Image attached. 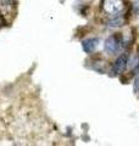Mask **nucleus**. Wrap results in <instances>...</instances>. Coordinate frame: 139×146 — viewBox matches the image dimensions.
Instances as JSON below:
<instances>
[{
	"instance_id": "nucleus-3",
	"label": "nucleus",
	"mask_w": 139,
	"mask_h": 146,
	"mask_svg": "<svg viewBox=\"0 0 139 146\" xmlns=\"http://www.w3.org/2000/svg\"><path fill=\"white\" fill-rule=\"evenodd\" d=\"M128 58H129L128 54H122L121 56L115 61L112 68H111V73H112V76L118 74L120 72L126 70V67L128 66Z\"/></svg>"
},
{
	"instance_id": "nucleus-2",
	"label": "nucleus",
	"mask_w": 139,
	"mask_h": 146,
	"mask_svg": "<svg viewBox=\"0 0 139 146\" xmlns=\"http://www.w3.org/2000/svg\"><path fill=\"white\" fill-rule=\"evenodd\" d=\"M121 45H122L121 36H120L118 34H115V35L109 36V38L105 40V43H104V50L109 55H114V54H117L120 51V49H121Z\"/></svg>"
},
{
	"instance_id": "nucleus-4",
	"label": "nucleus",
	"mask_w": 139,
	"mask_h": 146,
	"mask_svg": "<svg viewBox=\"0 0 139 146\" xmlns=\"http://www.w3.org/2000/svg\"><path fill=\"white\" fill-rule=\"evenodd\" d=\"M99 44V39L98 38H88L82 42V49L83 51L87 54H90L92 51H94Z\"/></svg>"
},
{
	"instance_id": "nucleus-5",
	"label": "nucleus",
	"mask_w": 139,
	"mask_h": 146,
	"mask_svg": "<svg viewBox=\"0 0 139 146\" xmlns=\"http://www.w3.org/2000/svg\"><path fill=\"white\" fill-rule=\"evenodd\" d=\"M108 23L110 27H120L123 25V18L120 15H115V16H112V18H110Z\"/></svg>"
},
{
	"instance_id": "nucleus-6",
	"label": "nucleus",
	"mask_w": 139,
	"mask_h": 146,
	"mask_svg": "<svg viewBox=\"0 0 139 146\" xmlns=\"http://www.w3.org/2000/svg\"><path fill=\"white\" fill-rule=\"evenodd\" d=\"M134 90L139 91V76L136 78V80H134Z\"/></svg>"
},
{
	"instance_id": "nucleus-1",
	"label": "nucleus",
	"mask_w": 139,
	"mask_h": 146,
	"mask_svg": "<svg viewBox=\"0 0 139 146\" xmlns=\"http://www.w3.org/2000/svg\"><path fill=\"white\" fill-rule=\"evenodd\" d=\"M103 9L111 16L120 15L124 9L123 0H103Z\"/></svg>"
}]
</instances>
